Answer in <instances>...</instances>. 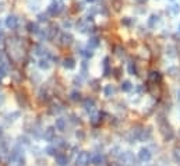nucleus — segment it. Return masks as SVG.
Listing matches in <instances>:
<instances>
[{"label":"nucleus","mask_w":180,"mask_h":166,"mask_svg":"<svg viewBox=\"0 0 180 166\" xmlns=\"http://www.w3.org/2000/svg\"><path fill=\"white\" fill-rule=\"evenodd\" d=\"M62 39H63V45H66V43L68 45V43L71 42V37H70V35H63Z\"/></svg>","instance_id":"15"},{"label":"nucleus","mask_w":180,"mask_h":166,"mask_svg":"<svg viewBox=\"0 0 180 166\" xmlns=\"http://www.w3.org/2000/svg\"><path fill=\"white\" fill-rule=\"evenodd\" d=\"M174 159L180 162V148H176V149H174Z\"/></svg>","instance_id":"16"},{"label":"nucleus","mask_w":180,"mask_h":166,"mask_svg":"<svg viewBox=\"0 0 180 166\" xmlns=\"http://www.w3.org/2000/svg\"><path fill=\"white\" fill-rule=\"evenodd\" d=\"M129 71H130L131 74H135V73H137V71H135V67H134L133 64H130V66H129Z\"/></svg>","instance_id":"21"},{"label":"nucleus","mask_w":180,"mask_h":166,"mask_svg":"<svg viewBox=\"0 0 180 166\" xmlns=\"http://www.w3.org/2000/svg\"><path fill=\"white\" fill-rule=\"evenodd\" d=\"M87 2H95V0H87Z\"/></svg>","instance_id":"25"},{"label":"nucleus","mask_w":180,"mask_h":166,"mask_svg":"<svg viewBox=\"0 0 180 166\" xmlns=\"http://www.w3.org/2000/svg\"><path fill=\"white\" fill-rule=\"evenodd\" d=\"M90 163V155L87 152H81L77 158V166H87Z\"/></svg>","instance_id":"1"},{"label":"nucleus","mask_w":180,"mask_h":166,"mask_svg":"<svg viewBox=\"0 0 180 166\" xmlns=\"http://www.w3.org/2000/svg\"><path fill=\"white\" fill-rule=\"evenodd\" d=\"M98 45H99V42L96 38H92V39H90V42H88V46H90V48H96Z\"/></svg>","instance_id":"10"},{"label":"nucleus","mask_w":180,"mask_h":166,"mask_svg":"<svg viewBox=\"0 0 180 166\" xmlns=\"http://www.w3.org/2000/svg\"><path fill=\"white\" fill-rule=\"evenodd\" d=\"M155 21H158V17H156V15H152L151 20H149V25H154Z\"/></svg>","instance_id":"19"},{"label":"nucleus","mask_w":180,"mask_h":166,"mask_svg":"<svg viewBox=\"0 0 180 166\" xmlns=\"http://www.w3.org/2000/svg\"><path fill=\"white\" fill-rule=\"evenodd\" d=\"M101 160H102V158L99 156V155H98V156L94 158V163H95V165H99V162H101Z\"/></svg>","instance_id":"20"},{"label":"nucleus","mask_w":180,"mask_h":166,"mask_svg":"<svg viewBox=\"0 0 180 166\" xmlns=\"http://www.w3.org/2000/svg\"><path fill=\"white\" fill-rule=\"evenodd\" d=\"M53 133H55L53 129H48V130H46V134H45L46 140H52V138H53Z\"/></svg>","instance_id":"9"},{"label":"nucleus","mask_w":180,"mask_h":166,"mask_svg":"<svg viewBox=\"0 0 180 166\" xmlns=\"http://www.w3.org/2000/svg\"><path fill=\"white\" fill-rule=\"evenodd\" d=\"M39 21H46V15L45 14H41L39 15Z\"/></svg>","instance_id":"22"},{"label":"nucleus","mask_w":180,"mask_h":166,"mask_svg":"<svg viewBox=\"0 0 180 166\" xmlns=\"http://www.w3.org/2000/svg\"><path fill=\"white\" fill-rule=\"evenodd\" d=\"M64 127H66V120H64V119H57V120H56V129L60 130V131H63Z\"/></svg>","instance_id":"6"},{"label":"nucleus","mask_w":180,"mask_h":166,"mask_svg":"<svg viewBox=\"0 0 180 166\" xmlns=\"http://www.w3.org/2000/svg\"><path fill=\"white\" fill-rule=\"evenodd\" d=\"M74 66H76V64H74V60L73 59H66L64 60V67L66 68H73Z\"/></svg>","instance_id":"7"},{"label":"nucleus","mask_w":180,"mask_h":166,"mask_svg":"<svg viewBox=\"0 0 180 166\" xmlns=\"http://www.w3.org/2000/svg\"><path fill=\"white\" fill-rule=\"evenodd\" d=\"M62 10H63V7L60 6V4H52L48 9V11H49V14H52V15H57Z\"/></svg>","instance_id":"2"},{"label":"nucleus","mask_w":180,"mask_h":166,"mask_svg":"<svg viewBox=\"0 0 180 166\" xmlns=\"http://www.w3.org/2000/svg\"><path fill=\"white\" fill-rule=\"evenodd\" d=\"M140 159L141 160H149L151 159V154L148 149H141L140 151Z\"/></svg>","instance_id":"4"},{"label":"nucleus","mask_w":180,"mask_h":166,"mask_svg":"<svg viewBox=\"0 0 180 166\" xmlns=\"http://www.w3.org/2000/svg\"><path fill=\"white\" fill-rule=\"evenodd\" d=\"M121 90H123V91H130V90H131V84H130L129 81H124L123 84H121Z\"/></svg>","instance_id":"13"},{"label":"nucleus","mask_w":180,"mask_h":166,"mask_svg":"<svg viewBox=\"0 0 180 166\" xmlns=\"http://www.w3.org/2000/svg\"><path fill=\"white\" fill-rule=\"evenodd\" d=\"M6 25L9 28H15V25H17V17L15 15H9L6 20Z\"/></svg>","instance_id":"3"},{"label":"nucleus","mask_w":180,"mask_h":166,"mask_svg":"<svg viewBox=\"0 0 180 166\" xmlns=\"http://www.w3.org/2000/svg\"><path fill=\"white\" fill-rule=\"evenodd\" d=\"M137 2H145V0H137Z\"/></svg>","instance_id":"26"},{"label":"nucleus","mask_w":180,"mask_h":166,"mask_svg":"<svg viewBox=\"0 0 180 166\" xmlns=\"http://www.w3.org/2000/svg\"><path fill=\"white\" fill-rule=\"evenodd\" d=\"M179 31H180V25H179Z\"/></svg>","instance_id":"27"},{"label":"nucleus","mask_w":180,"mask_h":166,"mask_svg":"<svg viewBox=\"0 0 180 166\" xmlns=\"http://www.w3.org/2000/svg\"><path fill=\"white\" fill-rule=\"evenodd\" d=\"M110 166H119V165H116V163H113V165H110Z\"/></svg>","instance_id":"24"},{"label":"nucleus","mask_w":180,"mask_h":166,"mask_svg":"<svg viewBox=\"0 0 180 166\" xmlns=\"http://www.w3.org/2000/svg\"><path fill=\"white\" fill-rule=\"evenodd\" d=\"M2 38H3V32L0 31V39H2Z\"/></svg>","instance_id":"23"},{"label":"nucleus","mask_w":180,"mask_h":166,"mask_svg":"<svg viewBox=\"0 0 180 166\" xmlns=\"http://www.w3.org/2000/svg\"><path fill=\"white\" fill-rule=\"evenodd\" d=\"M71 99H73V101H77V99H80V94L73 92V94H71Z\"/></svg>","instance_id":"18"},{"label":"nucleus","mask_w":180,"mask_h":166,"mask_svg":"<svg viewBox=\"0 0 180 166\" xmlns=\"http://www.w3.org/2000/svg\"><path fill=\"white\" fill-rule=\"evenodd\" d=\"M149 80H152V81H159L160 80V74L159 73H151V76H149Z\"/></svg>","instance_id":"11"},{"label":"nucleus","mask_w":180,"mask_h":166,"mask_svg":"<svg viewBox=\"0 0 180 166\" xmlns=\"http://www.w3.org/2000/svg\"><path fill=\"white\" fill-rule=\"evenodd\" d=\"M28 31L29 32H38V25L34 23H29L28 24Z\"/></svg>","instance_id":"12"},{"label":"nucleus","mask_w":180,"mask_h":166,"mask_svg":"<svg viewBox=\"0 0 180 166\" xmlns=\"http://www.w3.org/2000/svg\"><path fill=\"white\" fill-rule=\"evenodd\" d=\"M113 92H115V88H113L112 85H106V88H105V95H106V96H110Z\"/></svg>","instance_id":"8"},{"label":"nucleus","mask_w":180,"mask_h":166,"mask_svg":"<svg viewBox=\"0 0 180 166\" xmlns=\"http://www.w3.org/2000/svg\"><path fill=\"white\" fill-rule=\"evenodd\" d=\"M92 106H94V101L92 99H85V107H87V109H92Z\"/></svg>","instance_id":"14"},{"label":"nucleus","mask_w":180,"mask_h":166,"mask_svg":"<svg viewBox=\"0 0 180 166\" xmlns=\"http://www.w3.org/2000/svg\"><path fill=\"white\" fill-rule=\"evenodd\" d=\"M56 162L59 163V165H66L67 163V156L66 155H63V154H59V155H56Z\"/></svg>","instance_id":"5"},{"label":"nucleus","mask_w":180,"mask_h":166,"mask_svg":"<svg viewBox=\"0 0 180 166\" xmlns=\"http://www.w3.org/2000/svg\"><path fill=\"white\" fill-rule=\"evenodd\" d=\"M39 66H41V67H42V68H48V67H49V63H48V60H41Z\"/></svg>","instance_id":"17"}]
</instances>
